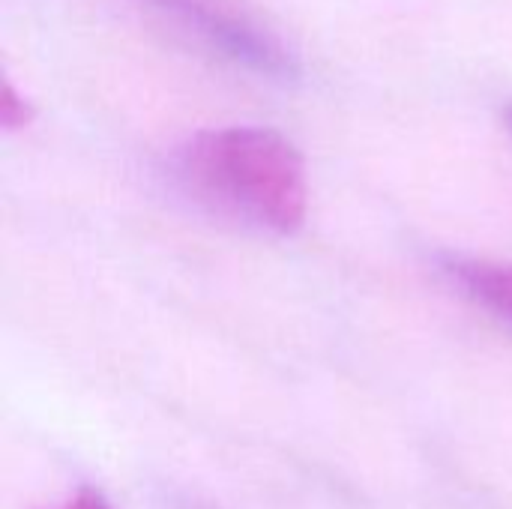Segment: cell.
<instances>
[{"label": "cell", "instance_id": "cell-1", "mask_svg": "<svg viewBox=\"0 0 512 509\" xmlns=\"http://www.w3.org/2000/svg\"><path fill=\"white\" fill-rule=\"evenodd\" d=\"M183 177L219 207L267 228L294 234L309 213L306 159L267 126H222L192 135L180 150Z\"/></svg>", "mask_w": 512, "mask_h": 509}, {"label": "cell", "instance_id": "cell-2", "mask_svg": "<svg viewBox=\"0 0 512 509\" xmlns=\"http://www.w3.org/2000/svg\"><path fill=\"white\" fill-rule=\"evenodd\" d=\"M180 36L264 78L294 81L300 57L282 33L234 0H141Z\"/></svg>", "mask_w": 512, "mask_h": 509}, {"label": "cell", "instance_id": "cell-3", "mask_svg": "<svg viewBox=\"0 0 512 509\" xmlns=\"http://www.w3.org/2000/svg\"><path fill=\"white\" fill-rule=\"evenodd\" d=\"M444 273L471 303L512 324V261L450 258Z\"/></svg>", "mask_w": 512, "mask_h": 509}, {"label": "cell", "instance_id": "cell-4", "mask_svg": "<svg viewBox=\"0 0 512 509\" xmlns=\"http://www.w3.org/2000/svg\"><path fill=\"white\" fill-rule=\"evenodd\" d=\"M36 117V108L33 102L15 90L12 78L3 75V90H0V123L6 132H15V129H24L30 126V120Z\"/></svg>", "mask_w": 512, "mask_h": 509}, {"label": "cell", "instance_id": "cell-5", "mask_svg": "<svg viewBox=\"0 0 512 509\" xmlns=\"http://www.w3.org/2000/svg\"><path fill=\"white\" fill-rule=\"evenodd\" d=\"M60 509H114L96 489H78Z\"/></svg>", "mask_w": 512, "mask_h": 509}, {"label": "cell", "instance_id": "cell-6", "mask_svg": "<svg viewBox=\"0 0 512 509\" xmlns=\"http://www.w3.org/2000/svg\"><path fill=\"white\" fill-rule=\"evenodd\" d=\"M504 117H507V126H510V132H512V102L507 105V111H504Z\"/></svg>", "mask_w": 512, "mask_h": 509}]
</instances>
